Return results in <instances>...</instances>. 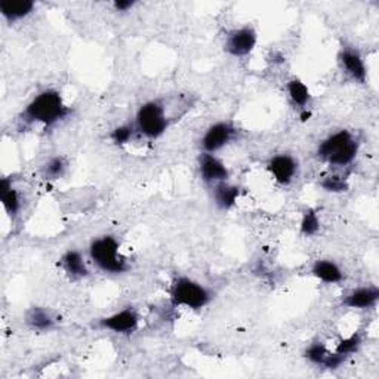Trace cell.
Segmentation results:
<instances>
[{
  "label": "cell",
  "mask_w": 379,
  "mask_h": 379,
  "mask_svg": "<svg viewBox=\"0 0 379 379\" xmlns=\"http://www.w3.org/2000/svg\"><path fill=\"white\" fill-rule=\"evenodd\" d=\"M67 114L69 107L64 104L61 94L58 91L46 89L27 104L21 117L26 123H42L43 126L51 127L66 118Z\"/></svg>",
  "instance_id": "obj_1"
},
{
  "label": "cell",
  "mask_w": 379,
  "mask_h": 379,
  "mask_svg": "<svg viewBox=\"0 0 379 379\" xmlns=\"http://www.w3.org/2000/svg\"><path fill=\"white\" fill-rule=\"evenodd\" d=\"M357 151H359V144L354 136L349 131H340L321 141L317 155L332 166H346L353 164Z\"/></svg>",
  "instance_id": "obj_2"
},
{
  "label": "cell",
  "mask_w": 379,
  "mask_h": 379,
  "mask_svg": "<svg viewBox=\"0 0 379 379\" xmlns=\"http://www.w3.org/2000/svg\"><path fill=\"white\" fill-rule=\"evenodd\" d=\"M89 255L94 264L108 274H121L127 270L126 258L118 251V243L113 236H103L91 243Z\"/></svg>",
  "instance_id": "obj_3"
},
{
  "label": "cell",
  "mask_w": 379,
  "mask_h": 379,
  "mask_svg": "<svg viewBox=\"0 0 379 379\" xmlns=\"http://www.w3.org/2000/svg\"><path fill=\"white\" fill-rule=\"evenodd\" d=\"M211 292L188 277H178L170 288V301L175 307L200 310L211 302Z\"/></svg>",
  "instance_id": "obj_4"
},
{
  "label": "cell",
  "mask_w": 379,
  "mask_h": 379,
  "mask_svg": "<svg viewBox=\"0 0 379 379\" xmlns=\"http://www.w3.org/2000/svg\"><path fill=\"white\" fill-rule=\"evenodd\" d=\"M136 129L146 138L156 139L164 135L168 129L165 108L157 101H148L139 107L136 113Z\"/></svg>",
  "instance_id": "obj_5"
},
{
  "label": "cell",
  "mask_w": 379,
  "mask_h": 379,
  "mask_svg": "<svg viewBox=\"0 0 379 379\" xmlns=\"http://www.w3.org/2000/svg\"><path fill=\"white\" fill-rule=\"evenodd\" d=\"M237 134V129L229 123V122H218L208 127V131L204 132L202 138V147L204 153H215L225 146H229L234 139Z\"/></svg>",
  "instance_id": "obj_6"
},
{
  "label": "cell",
  "mask_w": 379,
  "mask_h": 379,
  "mask_svg": "<svg viewBox=\"0 0 379 379\" xmlns=\"http://www.w3.org/2000/svg\"><path fill=\"white\" fill-rule=\"evenodd\" d=\"M268 172L272 177L281 184V186H289L298 177L299 165L298 160L290 155H276L268 160Z\"/></svg>",
  "instance_id": "obj_7"
},
{
  "label": "cell",
  "mask_w": 379,
  "mask_h": 379,
  "mask_svg": "<svg viewBox=\"0 0 379 379\" xmlns=\"http://www.w3.org/2000/svg\"><path fill=\"white\" fill-rule=\"evenodd\" d=\"M256 31L252 27H242L231 31L229 39L225 42V51L233 57L249 55L256 46Z\"/></svg>",
  "instance_id": "obj_8"
},
{
  "label": "cell",
  "mask_w": 379,
  "mask_h": 379,
  "mask_svg": "<svg viewBox=\"0 0 379 379\" xmlns=\"http://www.w3.org/2000/svg\"><path fill=\"white\" fill-rule=\"evenodd\" d=\"M139 323V317L135 310L125 308L118 312L112 314L100 321V326L105 330H110L114 333L127 335L136 330Z\"/></svg>",
  "instance_id": "obj_9"
},
{
  "label": "cell",
  "mask_w": 379,
  "mask_h": 379,
  "mask_svg": "<svg viewBox=\"0 0 379 379\" xmlns=\"http://www.w3.org/2000/svg\"><path fill=\"white\" fill-rule=\"evenodd\" d=\"M340 62L344 71L350 76V78L359 83H366L367 80V69L364 60L357 51L351 48H345L340 53Z\"/></svg>",
  "instance_id": "obj_10"
},
{
  "label": "cell",
  "mask_w": 379,
  "mask_h": 379,
  "mask_svg": "<svg viewBox=\"0 0 379 379\" xmlns=\"http://www.w3.org/2000/svg\"><path fill=\"white\" fill-rule=\"evenodd\" d=\"M200 175L204 182L215 184L216 186V184L220 182H225L230 173L218 157H215L209 153H204L200 157Z\"/></svg>",
  "instance_id": "obj_11"
},
{
  "label": "cell",
  "mask_w": 379,
  "mask_h": 379,
  "mask_svg": "<svg viewBox=\"0 0 379 379\" xmlns=\"http://www.w3.org/2000/svg\"><path fill=\"white\" fill-rule=\"evenodd\" d=\"M379 298V290L376 286H364L351 290L344 299V306L349 308L366 310L376 306Z\"/></svg>",
  "instance_id": "obj_12"
},
{
  "label": "cell",
  "mask_w": 379,
  "mask_h": 379,
  "mask_svg": "<svg viewBox=\"0 0 379 379\" xmlns=\"http://www.w3.org/2000/svg\"><path fill=\"white\" fill-rule=\"evenodd\" d=\"M311 273L314 277H317L323 283L328 285H337L344 280L342 270L330 259H319V261L314 263Z\"/></svg>",
  "instance_id": "obj_13"
},
{
  "label": "cell",
  "mask_w": 379,
  "mask_h": 379,
  "mask_svg": "<svg viewBox=\"0 0 379 379\" xmlns=\"http://www.w3.org/2000/svg\"><path fill=\"white\" fill-rule=\"evenodd\" d=\"M35 10V3L30 0H2L0 2V12L9 23L23 19Z\"/></svg>",
  "instance_id": "obj_14"
},
{
  "label": "cell",
  "mask_w": 379,
  "mask_h": 379,
  "mask_svg": "<svg viewBox=\"0 0 379 379\" xmlns=\"http://www.w3.org/2000/svg\"><path fill=\"white\" fill-rule=\"evenodd\" d=\"M0 200H2L8 215L15 220L21 211V199L18 191L12 187V182L8 178H3L2 182H0Z\"/></svg>",
  "instance_id": "obj_15"
},
{
  "label": "cell",
  "mask_w": 379,
  "mask_h": 379,
  "mask_svg": "<svg viewBox=\"0 0 379 379\" xmlns=\"http://www.w3.org/2000/svg\"><path fill=\"white\" fill-rule=\"evenodd\" d=\"M61 265L71 279H82L88 276V267L80 252L69 251L61 258Z\"/></svg>",
  "instance_id": "obj_16"
},
{
  "label": "cell",
  "mask_w": 379,
  "mask_h": 379,
  "mask_svg": "<svg viewBox=\"0 0 379 379\" xmlns=\"http://www.w3.org/2000/svg\"><path fill=\"white\" fill-rule=\"evenodd\" d=\"M239 196H240V188L236 186H230V184L227 182L216 184L215 191H213V199H215L216 206L224 211L233 208L237 199H239Z\"/></svg>",
  "instance_id": "obj_17"
},
{
  "label": "cell",
  "mask_w": 379,
  "mask_h": 379,
  "mask_svg": "<svg viewBox=\"0 0 379 379\" xmlns=\"http://www.w3.org/2000/svg\"><path fill=\"white\" fill-rule=\"evenodd\" d=\"M27 323L30 324V328L42 332L51 330L53 328V324H55L49 311L43 308H31L27 314Z\"/></svg>",
  "instance_id": "obj_18"
},
{
  "label": "cell",
  "mask_w": 379,
  "mask_h": 379,
  "mask_svg": "<svg viewBox=\"0 0 379 379\" xmlns=\"http://www.w3.org/2000/svg\"><path fill=\"white\" fill-rule=\"evenodd\" d=\"M288 95L295 105L298 107H307L310 101V91L306 86L304 82H301L299 79L294 78L288 82Z\"/></svg>",
  "instance_id": "obj_19"
},
{
  "label": "cell",
  "mask_w": 379,
  "mask_h": 379,
  "mask_svg": "<svg viewBox=\"0 0 379 379\" xmlns=\"http://www.w3.org/2000/svg\"><path fill=\"white\" fill-rule=\"evenodd\" d=\"M319 230H320V220H319L317 212L314 209H307L304 215H302V220H301V233L307 237H311L314 234H317Z\"/></svg>",
  "instance_id": "obj_20"
},
{
  "label": "cell",
  "mask_w": 379,
  "mask_h": 379,
  "mask_svg": "<svg viewBox=\"0 0 379 379\" xmlns=\"http://www.w3.org/2000/svg\"><path fill=\"white\" fill-rule=\"evenodd\" d=\"M67 169V161L64 157H53L43 168V175L48 179H60Z\"/></svg>",
  "instance_id": "obj_21"
},
{
  "label": "cell",
  "mask_w": 379,
  "mask_h": 379,
  "mask_svg": "<svg viewBox=\"0 0 379 379\" xmlns=\"http://www.w3.org/2000/svg\"><path fill=\"white\" fill-rule=\"evenodd\" d=\"M329 351L326 349V345H324L323 342H312L308 349L306 350V357L307 359L312 363V364H317V366H323L324 360H326Z\"/></svg>",
  "instance_id": "obj_22"
},
{
  "label": "cell",
  "mask_w": 379,
  "mask_h": 379,
  "mask_svg": "<svg viewBox=\"0 0 379 379\" xmlns=\"http://www.w3.org/2000/svg\"><path fill=\"white\" fill-rule=\"evenodd\" d=\"M360 345H362V337L359 333H354L351 335L350 338H345L342 340L338 346H337V350H335V353H338L341 355H344L345 359L346 357H349L350 354H354L357 350L360 349Z\"/></svg>",
  "instance_id": "obj_23"
},
{
  "label": "cell",
  "mask_w": 379,
  "mask_h": 379,
  "mask_svg": "<svg viewBox=\"0 0 379 379\" xmlns=\"http://www.w3.org/2000/svg\"><path fill=\"white\" fill-rule=\"evenodd\" d=\"M320 186L323 190H326L329 193H342L349 190V184H346V181L337 175L326 177L321 181Z\"/></svg>",
  "instance_id": "obj_24"
},
{
  "label": "cell",
  "mask_w": 379,
  "mask_h": 379,
  "mask_svg": "<svg viewBox=\"0 0 379 379\" xmlns=\"http://www.w3.org/2000/svg\"><path fill=\"white\" fill-rule=\"evenodd\" d=\"M132 135H134V127L129 126V125H123V126H118L114 129V131L112 132V139H113L114 144L123 146L131 141Z\"/></svg>",
  "instance_id": "obj_25"
},
{
  "label": "cell",
  "mask_w": 379,
  "mask_h": 379,
  "mask_svg": "<svg viewBox=\"0 0 379 379\" xmlns=\"http://www.w3.org/2000/svg\"><path fill=\"white\" fill-rule=\"evenodd\" d=\"M134 5L135 2H131V0H118V2H114V8L118 12H126V10L131 9Z\"/></svg>",
  "instance_id": "obj_26"
}]
</instances>
